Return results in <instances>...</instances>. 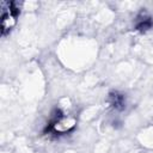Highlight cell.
Wrapping results in <instances>:
<instances>
[{
    "instance_id": "obj_1",
    "label": "cell",
    "mask_w": 153,
    "mask_h": 153,
    "mask_svg": "<svg viewBox=\"0 0 153 153\" xmlns=\"http://www.w3.org/2000/svg\"><path fill=\"white\" fill-rule=\"evenodd\" d=\"M1 35L5 36L14 26L19 14L18 4L14 1H1Z\"/></svg>"
},
{
    "instance_id": "obj_2",
    "label": "cell",
    "mask_w": 153,
    "mask_h": 153,
    "mask_svg": "<svg viewBox=\"0 0 153 153\" xmlns=\"http://www.w3.org/2000/svg\"><path fill=\"white\" fill-rule=\"evenodd\" d=\"M75 126V120L71 117H65L60 115L48 128V130H51L54 133H66L71 130Z\"/></svg>"
},
{
    "instance_id": "obj_3",
    "label": "cell",
    "mask_w": 153,
    "mask_h": 153,
    "mask_svg": "<svg viewBox=\"0 0 153 153\" xmlns=\"http://www.w3.org/2000/svg\"><path fill=\"white\" fill-rule=\"evenodd\" d=\"M110 103L114 108L122 110L124 108V96L118 92H111L110 93Z\"/></svg>"
}]
</instances>
